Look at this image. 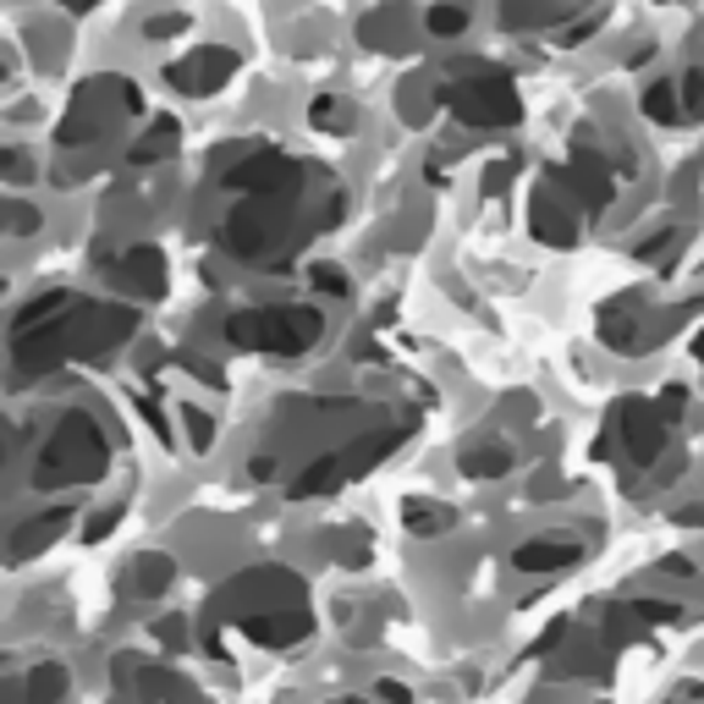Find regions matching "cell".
<instances>
[{
	"label": "cell",
	"mask_w": 704,
	"mask_h": 704,
	"mask_svg": "<svg viewBox=\"0 0 704 704\" xmlns=\"http://www.w3.org/2000/svg\"><path fill=\"white\" fill-rule=\"evenodd\" d=\"M270 474H275V457H253V463H248V479H259V485H264Z\"/></svg>",
	"instance_id": "f6af8a7d"
},
{
	"label": "cell",
	"mask_w": 704,
	"mask_h": 704,
	"mask_svg": "<svg viewBox=\"0 0 704 704\" xmlns=\"http://www.w3.org/2000/svg\"><path fill=\"white\" fill-rule=\"evenodd\" d=\"M182 364H188V370H193L198 381H209V386H226V381H220V370H215V364H204V359H193V352H188Z\"/></svg>",
	"instance_id": "7bdbcfd3"
},
{
	"label": "cell",
	"mask_w": 704,
	"mask_h": 704,
	"mask_svg": "<svg viewBox=\"0 0 704 704\" xmlns=\"http://www.w3.org/2000/svg\"><path fill=\"white\" fill-rule=\"evenodd\" d=\"M512 567L518 572H561V567H578V545H567V540H529V545H518Z\"/></svg>",
	"instance_id": "ac0fdd59"
},
{
	"label": "cell",
	"mask_w": 704,
	"mask_h": 704,
	"mask_svg": "<svg viewBox=\"0 0 704 704\" xmlns=\"http://www.w3.org/2000/svg\"><path fill=\"white\" fill-rule=\"evenodd\" d=\"M529 231L545 248H572L578 242V215H572V204H561V193L550 182L534 188V198H529Z\"/></svg>",
	"instance_id": "9a60e30c"
},
{
	"label": "cell",
	"mask_w": 704,
	"mask_h": 704,
	"mask_svg": "<svg viewBox=\"0 0 704 704\" xmlns=\"http://www.w3.org/2000/svg\"><path fill=\"white\" fill-rule=\"evenodd\" d=\"M567 633H572V622H567V616H561V622H550V627H545V633H540V638L529 644V655H550V649H556V644H561Z\"/></svg>",
	"instance_id": "d590c367"
},
{
	"label": "cell",
	"mask_w": 704,
	"mask_h": 704,
	"mask_svg": "<svg viewBox=\"0 0 704 704\" xmlns=\"http://www.w3.org/2000/svg\"><path fill=\"white\" fill-rule=\"evenodd\" d=\"M308 182V166L281 155V149H253L242 155L231 171H226V188L231 193H270V198H297Z\"/></svg>",
	"instance_id": "9c48e42d"
},
{
	"label": "cell",
	"mask_w": 704,
	"mask_h": 704,
	"mask_svg": "<svg viewBox=\"0 0 704 704\" xmlns=\"http://www.w3.org/2000/svg\"><path fill=\"white\" fill-rule=\"evenodd\" d=\"M325 336V314L319 308H237L226 319V341L248 347V352H281V359H297Z\"/></svg>",
	"instance_id": "5b68a950"
},
{
	"label": "cell",
	"mask_w": 704,
	"mask_h": 704,
	"mask_svg": "<svg viewBox=\"0 0 704 704\" xmlns=\"http://www.w3.org/2000/svg\"><path fill=\"white\" fill-rule=\"evenodd\" d=\"M116 682L122 688H133V699H193L198 688L188 682V677H177V671H166V666H138V671H127V660L116 666Z\"/></svg>",
	"instance_id": "e0dca14e"
},
{
	"label": "cell",
	"mask_w": 704,
	"mask_h": 704,
	"mask_svg": "<svg viewBox=\"0 0 704 704\" xmlns=\"http://www.w3.org/2000/svg\"><path fill=\"white\" fill-rule=\"evenodd\" d=\"M182 424H188V441H193V452H209V446H215V419H209L204 408L182 402Z\"/></svg>",
	"instance_id": "4316f807"
},
{
	"label": "cell",
	"mask_w": 704,
	"mask_h": 704,
	"mask_svg": "<svg viewBox=\"0 0 704 704\" xmlns=\"http://www.w3.org/2000/svg\"><path fill=\"white\" fill-rule=\"evenodd\" d=\"M122 111H127V116H138V111H144V94H138L133 83H122V78H94L89 89H78V94H72V105H67V116H61L56 138H61L67 149H78V144L100 138Z\"/></svg>",
	"instance_id": "ba28073f"
},
{
	"label": "cell",
	"mask_w": 704,
	"mask_h": 704,
	"mask_svg": "<svg viewBox=\"0 0 704 704\" xmlns=\"http://www.w3.org/2000/svg\"><path fill=\"white\" fill-rule=\"evenodd\" d=\"M424 23H430V34H435V39H452V34H463V29H468V12H457V7H435Z\"/></svg>",
	"instance_id": "f1b7e54d"
},
{
	"label": "cell",
	"mask_w": 704,
	"mask_h": 704,
	"mask_svg": "<svg viewBox=\"0 0 704 704\" xmlns=\"http://www.w3.org/2000/svg\"><path fill=\"white\" fill-rule=\"evenodd\" d=\"M375 693H381V699H408V688H402V682H375Z\"/></svg>",
	"instance_id": "7dc6e473"
},
{
	"label": "cell",
	"mask_w": 704,
	"mask_h": 704,
	"mask_svg": "<svg viewBox=\"0 0 704 704\" xmlns=\"http://www.w3.org/2000/svg\"><path fill=\"white\" fill-rule=\"evenodd\" d=\"M231 72H237V50H226V45H198V50H188L182 61L166 67V83H171L177 94H188V100H204V94H215Z\"/></svg>",
	"instance_id": "8fae6325"
},
{
	"label": "cell",
	"mask_w": 704,
	"mask_h": 704,
	"mask_svg": "<svg viewBox=\"0 0 704 704\" xmlns=\"http://www.w3.org/2000/svg\"><path fill=\"white\" fill-rule=\"evenodd\" d=\"M155 638L182 649V644H188V622H182V616H160V622H155Z\"/></svg>",
	"instance_id": "74e56055"
},
{
	"label": "cell",
	"mask_w": 704,
	"mask_h": 704,
	"mask_svg": "<svg viewBox=\"0 0 704 704\" xmlns=\"http://www.w3.org/2000/svg\"><path fill=\"white\" fill-rule=\"evenodd\" d=\"M171 34H188V18L182 12H160L144 23V39H171Z\"/></svg>",
	"instance_id": "4dcf8cb0"
},
{
	"label": "cell",
	"mask_w": 704,
	"mask_h": 704,
	"mask_svg": "<svg viewBox=\"0 0 704 704\" xmlns=\"http://www.w3.org/2000/svg\"><path fill=\"white\" fill-rule=\"evenodd\" d=\"M308 281H314V292H325V297H347V292H352V281H347L336 264H308Z\"/></svg>",
	"instance_id": "83f0119b"
},
{
	"label": "cell",
	"mask_w": 704,
	"mask_h": 704,
	"mask_svg": "<svg viewBox=\"0 0 704 704\" xmlns=\"http://www.w3.org/2000/svg\"><path fill=\"white\" fill-rule=\"evenodd\" d=\"M177 144H182L177 122H171V116H160V122H155V127H149V133L133 144V149H127V160H133V166H160L166 155H177Z\"/></svg>",
	"instance_id": "7402d4cb"
},
{
	"label": "cell",
	"mask_w": 704,
	"mask_h": 704,
	"mask_svg": "<svg viewBox=\"0 0 704 704\" xmlns=\"http://www.w3.org/2000/svg\"><path fill=\"white\" fill-rule=\"evenodd\" d=\"M72 523V507H50V512H39V518H29V523H18L12 529V561H29V556H39L45 545H56L61 540V529Z\"/></svg>",
	"instance_id": "2e32d148"
},
{
	"label": "cell",
	"mask_w": 704,
	"mask_h": 704,
	"mask_svg": "<svg viewBox=\"0 0 704 704\" xmlns=\"http://www.w3.org/2000/svg\"><path fill=\"white\" fill-rule=\"evenodd\" d=\"M7 215H12V231H18V237H34V231H39V209H34V204H12Z\"/></svg>",
	"instance_id": "8d00e7d4"
},
{
	"label": "cell",
	"mask_w": 704,
	"mask_h": 704,
	"mask_svg": "<svg viewBox=\"0 0 704 704\" xmlns=\"http://www.w3.org/2000/svg\"><path fill=\"white\" fill-rule=\"evenodd\" d=\"M171 583H177V561H171V556L149 550V556L133 561V594H138V600H160Z\"/></svg>",
	"instance_id": "44dd1931"
},
{
	"label": "cell",
	"mask_w": 704,
	"mask_h": 704,
	"mask_svg": "<svg viewBox=\"0 0 704 704\" xmlns=\"http://www.w3.org/2000/svg\"><path fill=\"white\" fill-rule=\"evenodd\" d=\"M116 523H122V507H105V512L89 523V540H111V534H116Z\"/></svg>",
	"instance_id": "60d3db41"
},
{
	"label": "cell",
	"mask_w": 704,
	"mask_h": 704,
	"mask_svg": "<svg viewBox=\"0 0 704 704\" xmlns=\"http://www.w3.org/2000/svg\"><path fill=\"white\" fill-rule=\"evenodd\" d=\"M67 308H78L72 292H45V297H34V303H23V308L12 314V336H23V330H34V325H50V319H61Z\"/></svg>",
	"instance_id": "603a6c76"
},
{
	"label": "cell",
	"mask_w": 704,
	"mask_h": 704,
	"mask_svg": "<svg viewBox=\"0 0 704 704\" xmlns=\"http://www.w3.org/2000/svg\"><path fill=\"white\" fill-rule=\"evenodd\" d=\"M633 611L644 616V627H655V622H677V616H682V605H677V600H633Z\"/></svg>",
	"instance_id": "f546056e"
},
{
	"label": "cell",
	"mask_w": 704,
	"mask_h": 704,
	"mask_svg": "<svg viewBox=\"0 0 704 704\" xmlns=\"http://www.w3.org/2000/svg\"><path fill=\"white\" fill-rule=\"evenodd\" d=\"M308 122H314V127H325V133H352L359 111H352L347 100H336V94H319V100L308 105Z\"/></svg>",
	"instance_id": "cb8c5ba5"
},
{
	"label": "cell",
	"mask_w": 704,
	"mask_h": 704,
	"mask_svg": "<svg viewBox=\"0 0 704 704\" xmlns=\"http://www.w3.org/2000/svg\"><path fill=\"white\" fill-rule=\"evenodd\" d=\"M677 237H682V231L671 226V231H660V237L638 242V259H644V264H660V253H671V248H677Z\"/></svg>",
	"instance_id": "d6a6232c"
},
{
	"label": "cell",
	"mask_w": 704,
	"mask_h": 704,
	"mask_svg": "<svg viewBox=\"0 0 704 704\" xmlns=\"http://www.w3.org/2000/svg\"><path fill=\"white\" fill-rule=\"evenodd\" d=\"M0 171H7V182H29L34 177V166H29L23 149H0Z\"/></svg>",
	"instance_id": "e575fe53"
},
{
	"label": "cell",
	"mask_w": 704,
	"mask_h": 704,
	"mask_svg": "<svg viewBox=\"0 0 704 704\" xmlns=\"http://www.w3.org/2000/svg\"><path fill=\"white\" fill-rule=\"evenodd\" d=\"M485 171H490V177H485V193H490V198H501V193H507V182H512V160H496V166H485Z\"/></svg>",
	"instance_id": "f35d334b"
},
{
	"label": "cell",
	"mask_w": 704,
	"mask_h": 704,
	"mask_svg": "<svg viewBox=\"0 0 704 704\" xmlns=\"http://www.w3.org/2000/svg\"><path fill=\"white\" fill-rule=\"evenodd\" d=\"M457 468H463V479H474V485H485V479H507V474H512V446H501V441H479V446H468V452L457 457Z\"/></svg>",
	"instance_id": "d6986e66"
},
{
	"label": "cell",
	"mask_w": 704,
	"mask_h": 704,
	"mask_svg": "<svg viewBox=\"0 0 704 704\" xmlns=\"http://www.w3.org/2000/svg\"><path fill=\"white\" fill-rule=\"evenodd\" d=\"M660 572H671V578H693V561H688V556H666V561H660Z\"/></svg>",
	"instance_id": "ee69618b"
},
{
	"label": "cell",
	"mask_w": 704,
	"mask_h": 704,
	"mask_svg": "<svg viewBox=\"0 0 704 704\" xmlns=\"http://www.w3.org/2000/svg\"><path fill=\"white\" fill-rule=\"evenodd\" d=\"M649 336H655V330H649L638 297H611V303L600 308V341H605V347L638 359V352H649Z\"/></svg>",
	"instance_id": "4fadbf2b"
},
{
	"label": "cell",
	"mask_w": 704,
	"mask_h": 704,
	"mask_svg": "<svg viewBox=\"0 0 704 704\" xmlns=\"http://www.w3.org/2000/svg\"><path fill=\"white\" fill-rule=\"evenodd\" d=\"M402 523H408V534L435 540V534H446V529L457 523V512H452L446 501H424V496H413V501H402Z\"/></svg>",
	"instance_id": "ffe728a7"
},
{
	"label": "cell",
	"mask_w": 704,
	"mask_h": 704,
	"mask_svg": "<svg viewBox=\"0 0 704 704\" xmlns=\"http://www.w3.org/2000/svg\"><path fill=\"white\" fill-rule=\"evenodd\" d=\"M61 7H67V12H94L100 0H61Z\"/></svg>",
	"instance_id": "c3c4849f"
},
{
	"label": "cell",
	"mask_w": 704,
	"mask_h": 704,
	"mask_svg": "<svg viewBox=\"0 0 704 704\" xmlns=\"http://www.w3.org/2000/svg\"><path fill=\"white\" fill-rule=\"evenodd\" d=\"M23 693H29V699H67V671H61L56 660H45V666H34V671L23 677Z\"/></svg>",
	"instance_id": "484cf974"
},
{
	"label": "cell",
	"mask_w": 704,
	"mask_h": 704,
	"mask_svg": "<svg viewBox=\"0 0 704 704\" xmlns=\"http://www.w3.org/2000/svg\"><path fill=\"white\" fill-rule=\"evenodd\" d=\"M133 330H138V308H127V303H78L61 319L12 336V364L29 381V375L61 370L67 359H111Z\"/></svg>",
	"instance_id": "7a4b0ae2"
},
{
	"label": "cell",
	"mask_w": 704,
	"mask_h": 704,
	"mask_svg": "<svg viewBox=\"0 0 704 704\" xmlns=\"http://www.w3.org/2000/svg\"><path fill=\"white\" fill-rule=\"evenodd\" d=\"M567 182H572V193H578V204L583 209H605L611 204V193H616V171H611V160L605 155H594L589 144H572V160H567V171H561Z\"/></svg>",
	"instance_id": "5bb4252c"
},
{
	"label": "cell",
	"mask_w": 704,
	"mask_h": 704,
	"mask_svg": "<svg viewBox=\"0 0 704 704\" xmlns=\"http://www.w3.org/2000/svg\"><path fill=\"white\" fill-rule=\"evenodd\" d=\"M666 413H660V402H644V397H622L616 408H611V435L622 441V452H627V463H638V468H649V463H660V452H666Z\"/></svg>",
	"instance_id": "30bf717a"
},
{
	"label": "cell",
	"mask_w": 704,
	"mask_h": 704,
	"mask_svg": "<svg viewBox=\"0 0 704 704\" xmlns=\"http://www.w3.org/2000/svg\"><path fill=\"white\" fill-rule=\"evenodd\" d=\"M677 89H682V83H649V89H644V116L660 122V127H671L677 111H682V94H677Z\"/></svg>",
	"instance_id": "d4e9b609"
},
{
	"label": "cell",
	"mask_w": 704,
	"mask_h": 704,
	"mask_svg": "<svg viewBox=\"0 0 704 704\" xmlns=\"http://www.w3.org/2000/svg\"><path fill=\"white\" fill-rule=\"evenodd\" d=\"M111 275H116V286H122L133 303H155V297H166V253H160V248H149V242L127 248V253L111 264Z\"/></svg>",
	"instance_id": "7c38bea8"
},
{
	"label": "cell",
	"mask_w": 704,
	"mask_h": 704,
	"mask_svg": "<svg viewBox=\"0 0 704 704\" xmlns=\"http://www.w3.org/2000/svg\"><path fill=\"white\" fill-rule=\"evenodd\" d=\"M682 105H688L693 116H704V67H693V72L682 78Z\"/></svg>",
	"instance_id": "836d02e7"
},
{
	"label": "cell",
	"mask_w": 704,
	"mask_h": 704,
	"mask_svg": "<svg viewBox=\"0 0 704 704\" xmlns=\"http://www.w3.org/2000/svg\"><path fill=\"white\" fill-rule=\"evenodd\" d=\"M677 523H682V529H704V507H682Z\"/></svg>",
	"instance_id": "bcb514c9"
},
{
	"label": "cell",
	"mask_w": 704,
	"mask_h": 704,
	"mask_svg": "<svg viewBox=\"0 0 704 704\" xmlns=\"http://www.w3.org/2000/svg\"><path fill=\"white\" fill-rule=\"evenodd\" d=\"M682 408H688V386H666L660 391V413L666 419H682Z\"/></svg>",
	"instance_id": "ab89813d"
},
{
	"label": "cell",
	"mask_w": 704,
	"mask_h": 704,
	"mask_svg": "<svg viewBox=\"0 0 704 704\" xmlns=\"http://www.w3.org/2000/svg\"><path fill=\"white\" fill-rule=\"evenodd\" d=\"M600 23H605V7H594V12H583L578 23H567V34H561V45H583L589 34H600Z\"/></svg>",
	"instance_id": "1f68e13d"
},
{
	"label": "cell",
	"mask_w": 704,
	"mask_h": 704,
	"mask_svg": "<svg viewBox=\"0 0 704 704\" xmlns=\"http://www.w3.org/2000/svg\"><path fill=\"white\" fill-rule=\"evenodd\" d=\"M468 83H435V100L474 133H501V127H518L523 116V100H518V83L501 72V67H479V61H463Z\"/></svg>",
	"instance_id": "277c9868"
},
{
	"label": "cell",
	"mask_w": 704,
	"mask_h": 704,
	"mask_svg": "<svg viewBox=\"0 0 704 704\" xmlns=\"http://www.w3.org/2000/svg\"><path fill=\"white\" fill-rule=\"evenodd\" d=\"M111 468V446L94 413H61L39 463H34V490H67V485H94Z\"/></svg>",
	"instance_id": "3957f363"
},
{
	"label": "cell",
	"mask_w": 704,
	"mask_h": 704,
	"mask_svg": "<svg viewBox=\"0 0 704 704\" xmlns=\"http://www.w3.org/2000/svg\"><path fill=\"white\" fill-rule=\"evenodd\" d=\"M215 616L237 622L253 644L264 649H292L314 633V611H308V583L292 572V567H248L237 572L215 605Z\"/></svg>",
	"instance_id": "6da1fadb"
},
{
	"label": "cell",
	"mask_w": 704,
	"mask_h": 704,
	"mask_svg": "<svg viewBox=\"0 0 704 704\" xmlns=\"http://www.w3.org/2000/svg\"><path fill=\"white\" fill-rule=\"evenodd\" d=\"M138 413H144V419H149V430H155V435H160V441H166V446H171V424H166V419H160V408H155V402H149V397H138Z\"/></svg>",
	"instance_id": "b9f144b4"
},
{
	"label": "cell",
	"mask_w": 704,
	"mask_h": 704,
	"mask_svg": "<svg viewBox=\"0 0 704 704\" xmlns=\"http://www.w3.org/2000/svg\"><path fill=\"white\" fill-rule=\"evenodd\" d=\"M693 359H699V364H704V330H699V336H693Z\"/></svg>",
	"instance_id": "681fc988"
},
{
	"label": "cell",
	"mask_w": 704,
	"mask_h": 704,
	"mask_svg": "<svg viewBox=\"0 0 704 704\" xmlns=\"http://www.w3.org/2000/svg\"><path fill=\"white\" fill-rule=\"evenodd\" d=\"M292 231V198H270V193H248L226 226H220V248L248 259V264H264Z\"/></svg>",
	"instance_id": "52a82bcc"
},
{
	"label": "cell",
	"mask_w": 704,
	"mask_h": 704,
	"mask_svg": "<svg viewBox=\"0 0 704 704\" xmlns=\"http://www.w3.org/2000/svg\"><path fill=\"white\" fill-rule=\"evenodd\" d=\"M402 441H408L402 430H370V435H359L352 446H341V452H325L319 463H308L286 496H292V501H319V496L341 490L347 479H364L370 468H381V463H386V457H391Z\"/></svg>",
	"instance_id": "8992f818"
}]
</instances>
